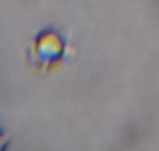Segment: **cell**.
I'll return each mask as SVG.
<instances>
[{
    "label": "cell",
    "mask_w": 159,
    "mask_h": 151,
    "mask_svg": "<svg viewBox=\"0 0 159 151\" xmlns=\"http://www.w3.org/2000/svg\"><path fill=\"white\" fill-rule=\"evenodd\" d=\"M65 43L59 32L46 29L40 32L30 45V61L35 67L46 70V68L54 67L64 56Z\"/></svg>",
    "instance_id": "6da1fadb"
},
{
    "label": "cell",
    "mask_w": 159,
    "mask_h": 151,
    "mask_svg": "<svg viewBox=\"0 0 159 151\" xmlns=\"http://www.w3.org/2000/svg\"><path fill=\"white\" fill-rule=\"evenodd\" d=\"M7 143V134H5V129L0 127V149H2Z\"/></svg>",
    "instance_id": "7a4b0ae2"
}]
</instances>
